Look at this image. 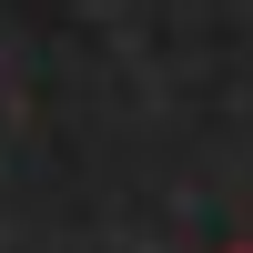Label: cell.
<instances>
[{
  "mask_svg": "<svg viewBox=\"0 0 253 253\" xmlns=\"http://www.w3.org/2000/svg\"><path fill=\"white\" fill-rule=\"evenodd\" d=\"M233 253H253V243H233Z\"/></svg>",
  "mask_w": 253,
  "mask_h": 253,
  "instance_id": "6da1fadb",
  "label": "cell"
}]
</instances>
